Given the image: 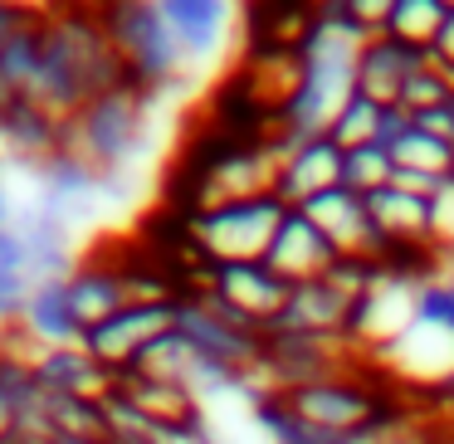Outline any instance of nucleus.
I'll list each match as a JSON object with an SVG mask.
<instances>
[{
  "mask_svg": "<svg viewBox=\"0 0 454 444\" xmlns=\"http://www.w3.org/2000/svg\"><path fill=\"white\" fill-rule=\"evenodd\" d=\"M366 40L347 25L342 5H317L294 50V89L278 103L274 147L327 137L342 103L356 93V50Z\"/></svg>",
  "mask_w": 454,
  "mask_h": 444,
  "instance_id": "nucleus-1",
  "label": "nucleus"
},
{
  "mask_svg": "<svg viewBox=\"0 0 454 444\" xmlns=\"http://www.w3.org/2000/svg\"><path fill=\"white\" fill-rule=\"evenodd\" d=\"M122 83H128V69L103 30L98 5H44V54L30 98L69 122L79 108Z\"/></svg>",
  "mask_w": 454,
  "mask_h": 444,
  "instance_id": "nucleus-2",
  "label": "nucleus"
},
{
  "mask_svg": "<svg viewBox=\"0 0 454 444\" xmlns=\"http://www.w3.org/2000/svg\"><path fill=\"white\" fill-rule=\"evenodd\" d=\"M152 93L122 89L93 98L89 108H79L69 122H64V152H74L79 161H89L103 181H118V171L132 167V157L147 142V113H152Z\"/></svg>",
  "mask_w": 454,
  "mask_h": 444,
  "instance_id": "nucleus-3",
  "label": "nucleus"
},
{
  "mask_svg": "<svg viewBox=\"0 0 454 444\" xmlns=\"http://www.w3.org/2000/svg\"><path fill=\"white\" fill-rule=\"evenodd\" d=\"M103 15V30H108L113 50H118L122 69H128V83L152 98L181 83L186 74V54H181L171 25L161 20V5L157 0H113V5H98Z\"/></svg>",
  "mask_w": 454,
  "mask_h": 444,
  "instance_id": "nucleus-4",
  "label": "nucleus"
},
{
  "mask_svg": "<svg viewBox=\"0 0 454 444\" xmlns=\"http://www.w3.org/2000/svg\"><path fill=\"white\" fill-rule=\"evenodd\" d=\"M284 215H288V206L274 191H264V196L225 200V206H210L200 215H191L186 235H191V249L206 264H249V259L269 254Z\"/></svg>",
  "mask_w": 454,
  "mask_h": 444,
  "instance_id": "nucleus-5",
  "label": "nucleus"
},
{
  "mask_svg": "<svg viewBox=\"0 0 454 444\" xmlns=\"http://www.w3.org/2000/svg\"><path fill=\"white\" fill-rule=\"evenodd\" d=\"M278 395L298 420L317 425V430H395V405L366 376H356V366Z\"/></svg>",
  "mask_w": 454,
  "mask_h": 444,
  "instance_id": "nucleus-6",
  "label": "nucleus"
},
{
  "mask_svg": "<svg viewBox=\"0 0 454 444\" xmlns=\"http://www.w3.org/2000/svg\"><path fill=\"white\" fill-rule=\"evenodd\" d=\"M352 342H327V337H298V332H264L254 381L264 391H298L323 376L352 371Z\"/></svg>",
  "mask_w": 454,
  "mask_h": 444,
  "instance_id": "nucleus-7",
  "label": "nucleus"
},
{
  "mask_svg": "<svg viewBox=\"0 0 454 444\" xmlns=\"http://www.w3.org/2000/svg\"><path fill=\"white\" fill-rule=\"evenodd\" d=\"M288 288H294V284H284L264 259H249V264H210L206 288H200V293H206L215 308H225L230 317H239L245 327H254V332L264 337L269 327L278 323V313H284Z\"/></svg>",
  "mask_w": 454,
  "mask_h": 444,
  "instance_id": "nucleus-8",
  "label": "nucleus"
},
{
  "mask_svg": "<svg viewBox=\"0 0 454 444\" xmlns=\"http://www.w3.org/2000/svg\"><path fill=\"white\" fill-rule=\"evenodd\" d=\"M176 327V303H128L118 308L113 317H103L98 327L83 332V352L93 356L98 366H108L113 376L132 371L142 362L157 337H167Z\"/></svg>",
  "mask_w": 454,
  "mask_h": 444,
  "instance_id": "nucleus-9",
  "label": "nucleus"
},
{
  "mask_svg": "<svg viewBox=\"0 0 454 444\" xmlns=\"http://www.w3.org/2000/svg\"><path fill=\"white\" fill-rule=\"evenodd\" d=\"M176 332L186 337L200 356H210V362L239 366V371H254L259 366L264 337H259L254 327H245L239 317H230L225 308H215L206 293L176 298Z\"/></svg>",
  "mask_w": 454,
  "mask_h": 444,
  "instance_id": "nucleus-10",
  "label": "nucleus"
},
{
  "mask_svg": "<svg viewBox=\"0 0 454 444\" xmlns=\"http://www.w3.org/2000/svg\"><path fill=\"white\" fill-rule=\"evenodd\" d=\"M298 210L323 230V239L342 259H372V264L386 259V245H381V235H376L372 215H366V200L356 196V191L333 186V191H323V196H313L308 206H298Z\"/></svg>",
  "mask_w": 454,
  "mask_h": 444,
  "instance_id": "nucleus-11",
  "label": "nucleus"
},
{
  "mask_svg": "<svg viewBox=\"0 0 454 444\" xmlns=\"http://www.w3.org/2000/svg\"><path fill=\"white\" fill-rule=\"evenodd\" d=\"M342 186V147L333 137H308L278 147V171H274V196L288 210L308 206L313 196Z\"/></svg>",
  "mask_w": 454,
  "mask_h": 444,
  "instance_id": "nucleus-12",
  "label": "nucleus"
},
{
  "mask_svg": "<svg viewBox=\"0 0 454 444\" xmlns=\"http://www.w3.org/2000/svg\"><path fill=\"white\" fill-rule=\"evenodd\" d=\"M69 308H74V317H79V327L89 332V327H98L103 317H113L118 308H128L132 303V293H128V278H122V269L108 259V249H93V254H83V259H74V269H69Z\"/></svg>",
  "mask_w": 454,
  "mask_h": 444,
  "instance_id": "nucleus-13",
  "label": "nucleus"
},
{
  "mask_svg": "<svg viewBox=\"0 0 454 444\" xmlns=\"http://www.w3.org/2000/svg\"><path fill=\"white\" fill-rule=\"evenodd\" d=\"M337 259L342 254L323 239V230H317L303 210H288L278 235H274V245H269V254H264V264L274 269L284 284H308V278L333 274Z\"/></svg>",
  "mask_w": 454,
  "mask_h": 444,
  "instance_id": "nucleus-14",
  "label": "nucleus"
},
{
  "mask_svg": "<svg viewBox=\"0 0 454 444\" xmlns=\"http://www.w3.org/2000/svg\"><path fill=\"white\" fill-rule=\"evenodd\" d=\"M386 152H391V161H395V186H411L430 200H434V191L454 176V147L444 137H434L430 128H420L415 118L386 142Z\"/></svg>",
  "mask_w": 454,
  "mask_h": 444,
  "instance_id": "nucleus-15",
  "label": "nucleus"
},
{
  "mask_svg": "<svg viewBox=\"0 0 454 444\" xmlns=\"http://www.w3.org/2000/svg\"><path fill=\"white\" fill-rule=\"evenodd\" d=\"M15 327H20V337L35 352L83 342V327L69 308V284H64V278H40V284H30V298H25V308L15 313Z\"/></svg>",
  "mask_w": 454,
  "mask_h": 444,
  "instance_id": "nucleus-16",
  "label": "nucleus"
},
{
  "mask_svg": "<svg viewBox=\"0 0 454 444\" xmlns=\"http://www.w3.org/2000/svg\"><path fill=\"white\" fill-rule=\"evenodd\" d=\"M0 152H11L25 167H40V161L59 157L64 152V118H54L35 98L0 103Z\"/></svg>",
  "mask_w": 454,
  "mask_h": 444,
  "instance_id": "nucleus-17",
  "label": "nucleus"
},
{
  "mask_svg": "<svg viewBox=\"0 0 454 444\" xmlns=\"http://www.w3.org/2000/svg\"><path fill=\"white\" fill-rule=\"evenodd\" d=\"M425 64H430V54L376 35V40H366L362 50H356V93L381 103V108H395L405 79H411L415 69H425Z\"/></svg>",
  "mask_w": 454,
  "mask_h": 444,
  "instance_id": "nucleus-18",
  "label": "nucleus"
},
{
  "mask_svg": "<svg viewBox=\"0 0 454 444\" xmlns=\"http://www.w3.org/2000/svg\"><path fill=\"white\" fill-rule=\"evenodd\" d=\"M35 366V386L40 395H83V401H103L113 391V371L98 366L89 352L79 347H44L30 356Z\"/></svg>",
  "mask_w": 454,
  "mask_h": 444,
  "instance_id": "nucleus-19",
  "label": "nucleus"
},
{
  "mask_svg": "<svg viewBox=\"0 0 454 444\" xmlns=\"http://www.w3.org/2000/svg\"><path fill=\"white\" fill-rule=\"evenodd\" d=\"M249 405H254L259 430L274 444H391V434H395V430H317V425L298 420L284 405V395L264 391V386L249 391Z\"/></svg>",
  "mask_w": 454,
  "mask_h": 444,
  "instance_id": "nucleus-20",
  "label": "nucleus"
},
{
  "mask_svg": "<svg viewBox=\"0 0 454 444\" xmlns=\"http://www.w3.org/2000/svg\"><path fill=\"white\" fill-rule=\"evenodd\" d=\"M11 230L25 239V259H30V284L40 278H69L74 254H69V220L50 215L44 206H25L11 215Z\"/></svg>",
  "mask_w": 454,
  "mask_h": 444,
  "instance_id": "nucleus-21",
  "label": "nucleus"
},
{
  "mask_svg": "<svg viewBox=\"0 0 454 444\" xmlns=\"http://www.w3.org/2000/svg\"><path fill=\"white\" fill-rule=\"evenodd\" d=\"M30 171H35V181H40L35 206H44L50 215H59V220H69L74 210H83L103 186H113V181H103L98 171H93L89 161H79L74 152H59V157L40 161V167H30Z\"/></svg>",
  "mask_w": 454,
  "mask_h": 444,
  "instance_id": "nucleus-22",
  "label": "nucleus"
},
{
  "mask_svg": "<svg viewBox=\"0 0 454 444\" xmlns=\"http://www.w3.org/2000/svg\"><path fill=\"white\" fill-rule=\"evenodd\" d=\"M157 5H161V20L171 25V35H176L186 59H206L225 40V25H230L225 0H157Z\"/></svg>",
  "mask_w": 454,
  "mask_h": 444,
  "instance_id": "nucleus-23",
  "label": "nucleus"
},
{
  "mask_svg": "<svg viewBox=\"0 0 454 444\" xmlns=\"http://www.w3.org/2000/svg\"><path fill=\"white\" fill-rule=\"evenodd\" d=\"M40 415L50 425V440H108L103 401L83 395H40Z\"/></svg>",
  "mask_w": 454,
  "mask_h": 444,
  "instance_id": "nucleus-24",
  "label": "nucleus"
},
{
  "mask_svg": "<svg viewBox=\"0 0 454 444\" xmlns=\"http://www.w3.org/2000/svg\"><path fill=\"white\" fill-rule=\"evenodd\" d=\"M444 11L450 5H440V0H391V15H386V40L395 44H411V50L430 54L434 35H440L444 25Z\"/></svg>",
  "mask_w": 454,
  "mask_h": 444,
  "instance_id": "nucleus-25",
  "label": "nucleus"
},
{
  "mask_svg": "<svg viewBox=\"0 0 454 444\" xmlns=\"http://www.w3.org/2000/svg\"><path fill=\"white\" fill-rule=\"evenodd\" d=\"M411 323L415 332H434L440 342H454V284L444 274H430L415 284Z\"/></svg>",
  "mask_w": 454,
  "mask_h": 444,
  "instance_id": "nucleus-26",
  "label": "nucleus"
},
{
  "mask_svg": "<svg viewBox=\"0 0 454 444\" xmlns=\"http://www.w3.org/2000/svg\"><path fill=\"white\" fill-rule=\"evenodd\" d=\"M381 103L362 98V93H352V98L342 103V113L333 118V128H327V137L337 142L342 152H356V147H372L376 137H381Z\"/></svg>",
  "mask_w": 454,
  "mask_h": 444,
  "instance_id": "nucleus-27",
  "label": "nucleus"
},
{
  "mask_svg": "<svg viewBox=\"0 0 454 444\" xmlns=\"http://www.w3.org/2000/svg\"><path fill=\"white\" fill-rule=\"evenodd\" d=\"M395 181V161L381 142L372 147H356V152H342V186L356 191V196H372V191H386Z\"/></svg>",
  "mask_w": 454,
  "mask_h": 444,
  "instance_id": "nucleus-28",
  "label": "nucleus"
},
{
  "mask_svg": "<svg viewBox=\"0 0 454 444\" xmlns=\"http://www.w3.org/2000/svg\"><path fill=\"white\" fill-rule=\"evenodd\" d=\"M450 98H454V83L444 79L434 64H425V69H415L411 79H405V89H401V98H395V108L411 113V118H425V113L444 108Z\"/></svg>",
  "mask_w": 454,
  "mask_h": 444,
  "instance_id": "nucleus-29",
  "label": "nucleus"
},
{
  "mask_svg": "<svg viewBox=\"0 0 454 444\" xmlns=\"http://www.w3.org/2000/svg\"><path fill=\"white\" fill-rule=\"evenodd\" d=\"M430 64L454 83V5L444 11V25H440V35H434V44H430Z\"/></svg>",
  "mask_w": 454,
  "mask_h": 444,
  "instance_id": "nucleus-30",
  "label": "nucleus"
},
{
  "mask_svg": "<svg viewBox=\"0 0 454 444\" xmlns=\"http://www.w3.org/2000/svg\"><path fill=\"white\" fill-rule=\"evenodd\" d=\"M0 274H20L30 278V259H25V239L11 225L0 230Z\"/></svg>",
  "mask_w": 454,
  "mask_h": 444,
  "instance_id": "nucleus-31",
  "label": "nucleus"
},
{
  "mask_svg": "<svg viewBox=\"0 0 454 444\" xmlns=\"http://www.w3.org/2000/svg\"><path fill=\"white\" fill-rule=\"evenodd\" d=\"M35 15H40V5H15V0H0V50H5V40H11L20 25H30Z\"/></svg>",
  "mask_w": 454,
  "mask_h": 444,
  "instance_id": "nucleus-32",
  "label": "nucleus"
},
{
  "mask_svg": "<svg viewBox=\"0 0 454 444\" xmlns=\"http://www.w3.org/2000/svg\"><path fill=\"white\" fill-rule=\"evenodd\" d=\"M391 444H454V430H425V434H405V440L391 434Z\"/></svg>",
  "mask_w": 454,
  "mask_h": 444,
  "instance_id": "nucleus-33",
  "label": "nucleus"
},
{
  "mask_svg": "<svg viewBox=\"0 0 454 444\" xmlns=\"http://www.w3.org/2000/svg\"><path fill=\"white\" fill-rule=\"evenodd\" d=\"M434 274H444L454 284V249H444V254H440V269H434Z\"/></svg>",
  "mask_w": 454,
  "mask_h": 444,
  "instance_id": "nucleus-34",
  "label": "nucleus"
},
{
  "mask_svg": "<svg viewBox=\"0 0 454 444\" xmlns=\"http://www.w3.org/2000/svg\"><path fill=\"white\" fill-rule=\"evenodd\" d=\"M440 391H444V401H450V405H454V366H450V371H444V376H440Z\"/></svg>",
  "mask_w": 454,
  "mask_h": 444,
  "instance_id": "nucleus-35",
  "label": "nucleus"
},
{
  "mask_svg": "<svg viewBox=\"0 0 454 444\" xmlns=\"http://www.w3.org/2000/svg\"><path fill=\"white\" fill-rule=\"evenodd\" d=\"M11 225V200H5V186H0V230Z\"/></svg>",
  "mask_w": 454,
  "mask_h": 444,
  "instance_id": "nucleus-36",
  "label": "nucleus"
},
{
  "mask_svg": "<svg viewBox=\"0 0 454 444\" xmlns=\"http://www.w3.org/2000/svg\"><path fill=\"white\" fill-rule=\"evenodd\" d=\"M50 444H113V440H50Z\"/></svg>",
  "mask_w": 454,
  "mask_h": 444,
  "instance_id": "nucleus-37",
  "label": "nucleus"
},
{
  "mask_svg": "<svg viewBox=\"0 0 454 444\" xmlns=\"http://www.w3.org/2000/svg\"><path fill=\"white\" fill-rule=\"evenodd\" d=\"M0 327H11V317H5V308H0Z\"/></svg>",
  "mask_w": 454,
  "mask_h": 444,
  "instance_id": "nucleus-38",
  "label": "nucleus"
},
{
  "mask_svg": "<svg viewBox=\"0 0 454 444\" xmlns=\"http://www.w3.org/2000/svg\"><path fill=\"white\" fill-rule=\"evenodd\" d=\"M450 181H454V176H450Z\"/></svg>",
  "mask_w": 454,
  "mask_h": 444,
  "instance_id": "nucleus-39",
  "label": "nucleus"
}]
</instances>
